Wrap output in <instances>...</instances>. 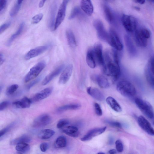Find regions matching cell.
Wrapping results in <instances>:
<instances>
[{"instance_id":"cell-1","label":"cell","mask_w":154,"mask_h":154,"mask_svg":"<svg viewBox=\"0 0 154 154\" xmlns=\"http://www.w3.org/2000/svg\"><path fill=\"white\" fill-rule=\"evenodd\" d=\"M103 56V72L106 75L112 77L114 81H116L120 74L118 55L115 50L112 49L106 51Z\"/></svg>"},{"instance_id":"cell-2","label":"cell","mask_w":154,"mask_h":154,"mask_svg":"<svg viewBox=\"0 0 154 154\" xmlns=\"http://www.w3.org/2000/svg\"><path fill=\"white\" fill-rule=\"evenodd\" d=\"M116 89L119 93L126 97H133L136 94L134 86L131 82L126 80L119 82L116 85Z\"/></svg>"},{"instance_id":"cell-3","label":"cell","mask_w":154,"mask_h":154,"mask_svg":"<svg viewBox=\"0 0 154 154\" xmlns=\"http://www.w3.org/2000/svg\"><path fill=\"white\" fill-rule=\"evenodd\" d=\"M135 102L138 107L146 116L150 119L153 118V109L149 102L139 98L135 99Z\"/></svg>"},{"instance_id":"cell-4","label":"cell","mask_w":154,"mask_h":154,"mask_svg":"<svg viewBox=\"0 0 154 154\" xmlns=\"http://www.w3.org/2000/svg\"><path fill=\"white\" fill-rule=\"evenodd\" d=\"M46 63L44 61L39 62L33 66L25 76L24 81L27 82L37 77L45 67Z\"/></svg>"},{"instance_id":"cell-5","label":"cell","mask_w":154,"mask_h":154,"mask_svg":"<svg viewBox=\"0 0 154 154\" xmlns=\"http://www.w3.org/2000/svg\"><path fill=\"white\" fill-rule=\"evenodd\" d=\"M107 43L115 50L121 51L123 48V45L116 32L112 29H109Z\"/></svg>"},{"instance_id":"cell-6","label":"cell","mask_w":154,"mask_h":154,"mask_svg":"<svg viewBox=\"0 0 154 154\" xmlns=\"http://www.w3.org/2000/svg\"><path fill=\"white\" fill-rule=\"evenodd\" d=\"M98 38L101 40L107 42L109 33L105 29L103 22L99 19L95 20L93 22Z\"/></svg>"},{"instance_id":"cell-7","label":"cell","mask_w":154,"mask_h":154,"mask_svg":"<svg viewBox=\"0 0 154 154\" xmlns=\"http://www.w3.org/2000/svg\"><path fill=\"white\" fill-rule=\"evenodd\" d=\"M69 0H63L58 11L56 18L54 31L59 26L64 19L66 15V8Z\"/></svg>"},{"instance_id":"cell-8","label":"cell","mask_w":154,"mask_h":154,"mask_svg":"<svg viewBox=\"0 0 154 154\" xmlns=\"http://www.w3.org/2000/svg\"><path fill=\"white\" fill-rule=\"evenodd\" d=\"M121 21L123 26L128 32H132L136 29V21L133 17L124 14L122 16Z\"/></svg>"},{"instance_id":"cell-9","label":"cell","mask_w":154,"mask_h":154,"mask_svg":"<svg viewBox=\"0 0 154 154\" xmlns=\"http://www.w3.org/2000/svg\"><path fill=\"white\" fill-rule=\"evenodd\" d=\"M92 49L93 52L96 64L103 66L104 63V56L102 52V46L100 43L94 45Z\"/></svg>"},{"instance_id":"cell-10","label":"cell","mask_w":154,"mask_h":154,"mask_svg":"<svg viewBox=\"0 0 154 154\" xmlns=\"http://www.w3.org/2000/svg\"><path fill=\"white\" fill-rule=\"evenodd\" d=\"M140 127L146 133L151 136H154V129L150 122L143 116H140L137 119Z\"/></svg>"},{"instance_id":"cell-11","label":"cell","mask_w":154,"mask_h":154,"mask_svg":"<svg viewBox=\"0 0 154 154\" xmlns=\"http://www.w3.org/2000/svg\"><path fill=\"white\" fill-rule=\"evenodd\" d=\"M51 118L47 114H43L36 117L33 121L32 125L34 127H41L45 126L50 123Z\"/></svg>"},{"instance_id":"cell-12","label":"cell","mask_w":154,"mask_h":154,"mask_svg":"<svg viewBox=\"0 0 154 154\" xmlns=\"http://www.w3.org/2000/svg\"><path fill=\"white\" fill-rule=\"evenodd\" d=\"M49 47L48 45L42 46L31 50L25 54V59L28 60L40 55L46 51Z\"/></svg>"},{"instance_id":"cell-13","label":"cell","mask_w":154,"mask_h":154,"mask_svg":"<svg viewBox=\"0 0 154 154\" xmlns=\"http://www.w3.org/2000/svg\"><path fill=\"white\" fill-rule=\"evenodd\" d=\"M73 70V66L72 64L67 65L64 69L60 77L59 83L62 85L66 83L71 76Z\"/></svg>"},{"instance_id":"cell-14","label":"cell","mask_w":154,"mask_h":154,"mask_svg":"<svg viewBox=\"0 0 154 154\" xmlns=\"http://www.w3.org/2000/svg\"><path fill=\"white\" fill-rule=\"evenodd\" d=\"M106 129V127L97 128L90 130L81 140L82 141H87L91 140L93 137L103 133Z\"/></svg>"},{"instance_id":"cell-15","label":"cell","mask_w":154,"mask_h":154,"mask_svg":"<svg viewBox=\"0 0 154 154\" xmlns=\"http://www.w3.org/2000/svg\"><path fill=\"white\" fill-rule=\"evenodd\" d=\"M64 67V65L62 64L57 66L51 72L48 74L44 78L42 82V84L45 85L54 78L58 75L61 72Z\"/></svg>"},{"instance_id":"cell-16","label":"cell","mask_w":154,"mask_h":154,"mask_svg":"<svg viewBox=\"0 0 154 154\" xmlns=\"http://www.w3.org/2000/svg\"><path fill=\"white\" fill-rule=\"evenodd\" d=\"M93 81L96 82L98 86L103 88L109 87V83L107 79L103 75H94L91 76Z\"/></svg>"},{"instance_id":"cell-17","label":"cell","mask_w":154,"mask_h":154,"mask_svg":"<svg viewBox=\"0 0 154 154\" xmlns=\"http://www.w3.org/2000/svg\"><path fill=\"white\" fill-rule=\"evenodd\" d=\"M53 88H45L36 94L33 97L32 100L34 101H39L48 97L51 93Z\"/></svg>"},{"instance_id":"cell-18","label":"cell","mask_w":154,"mask_h":154,"mask_svg":"<svg viewBox=\"0 0 154 154\" xmlns=\"http://www.w3.org/2000/svg\"><path fill=\"white\" fill-rule=\"evenodd\" d=\"M103 8L105 18L109 23H114L116 21V16L110 8L107 5H103Z\"/></svg>"},{"instance_id":"cell-19","label":"cell","mask_w":154,"mask_h":154,"mask_svg":"<svg viewBox=\"0 0 154 154\" xmlns=\"http://www.w3.org/2000/svg\"><path fill=\"white\" fill-rule=\"evenodd\" d=\"M57 8V5L54 3L51 5L50 10L48 25L49 28L52 31H54V29Z\"/></svg>"},{"instance_id":"cell-20","label":"cell","mask_w":154,"mask_h":154,"mask_svg":"<svg viewBox=\"0 0 154 154\" xmlns=\"http://www.w3.org/2000/svg\"><path fill=\"white\" fill-rule=\"evenodd\" d=\"M87 93L93 98L99 101L104 100V97L102 93L98 89L90 87L87 89Z\"/></svg>"},{"instance_id":"cell-21","label":"cell","mask_w":154,"mask_h":154,"mask_svg":"<svg viewBox=\"0 0 154 154\" xmlns=\"http://www.w3.org/2000/svg\"><path fill=\"white\" fill-rule=\"evenodd\" d=\"M81 9L88 15L91 16L94 11V7L91 0H81Z\"/></svg>"},{"instance_id":"cell-22","label":"cell","mask_w":154,"mask_h":154,"mask_svg":"<svg viewBox=\"0 0 154 154\" xmlns=\"http://www.w3.org/2000/svg\"><path fill=\"white\" fill-rule=\"evenodd\" d=\"M31 102L30 99L26 97H24L20 101L13 102L12 105L17 108H29L31 106Z\"/></svg>"},{"instance_id":"cell-23","label":"cell","mask_w":154,"mask_h":154,"mask_svg":"<svg viewBox=\"0 0 154 154\" xmlns=\"http://www.w3.org/2000/svg\"><path fill=\"white\" fill-rule=\"evenodd\" d=\"M147 39L141 34L138 30L136 31L135 40L138 46L141 47H146L147 44Z\"/></svg>"},{"instance_id":"cell-24","label":"cell","mask_w":154,"mask_h":154,"mask_svg":"<svg viewBox=\"0 0 154 154\" xmlns=\"http://www.w3.org/2000/svg\"><path fill=\"white\" fill-rule=\"evenodd\" d=\"M106 101L108 104L114 111L116 112L122 111V109L119 104L113 97L109 96L106 99Z\"/></svg>"},{"instance_id":"cell-25","label":"cell","mask_w":154,"mask_h":154,"mask_svg":"<svg viewBox=\"0 0 154 154\" xmlns=\"http://www.w3.org/2000/svg\"><path fill=\"white\" fill-rule=\"evenodd\" d=\"M24 26V23L23 22L20 25L17 31L11 36L8 40L6 44L7 46H10L13 41L21 34L23 31Z\"/></svg>"},{"instance_id":"cell-26","label":"cell","mask_w":154,"mask_h":154,"mask_svg":"<svg viewBox=\"0 0 154 154\" xmlns=\"http://www.w3.org/2000/svg\"><path fill=\"white\" fill-rule=\"evenodd\" d=\"M86 62L88 66L91 68H94L96 65L92 48L89 49L87 52L86 57Z\"/></svg>"},{"instance_id":"cell-27","label":"cell","mask_w":154,"mask_h":154,"mask_svg":"<svg viewBox=\"0 0 154 154\" xmlns=\"http://www.w3.org/2000/svg\"><path fill=\"white\" fill-rule=\"evenodd\" d=\"M66 35L68 45L72 48H75L77 45L75 38L73 32L70 29L66 32Z\"/></svg>"},{"instance_id":"cell-28","label":"cell","mask_w":154,"mask_h":154,"mask_svg":"<svg viewBox=\"0 0 154 154\" xmlns=\"http://www.w3.org/2000/svg\"><path fill=\"white\" fill-rule=\"evenodd\" d=\"M78 128L73 126H69L63 128V131L66 134L73 137H77L78 135Z\"/></svg>"},{"instance_id":"cell-29","label":"cell","mask_w":154,"mask_h":154,"mask_svg":"<svg viewBox=\"0 0 154 154\" xmlns=\"http://www.w3.org/2000/svg\"><path fill=\"white\" fill-rule=\"evenodd\" d=\"M31 139L30 137L26 134L22 135L20 137L11 140L10 142L11 145H17L20 143H29L31 141Z\"/></svg>"},{"instance_id":"cell-30","label":"cell","mask_w":154,"mask_h":154,"mask_svg":"<svg viewBox=\"0 0 154 154\" xmlns=\"http://www.w3.org/2000/svg\"><path fill=\"white\" fill-rule=\"evenodd\" d=\"M55 134L53 130L45 129L41 131L38 134V137L42 139H48L52 137Z\"/></svg>"},{"instance_id":"cell-31","label":"cell","mask_w":154,"mask_h":154,"mask_svg":"<svg viewBox=\"0 0 154 154\" xmlns=\"http://www.w3.org/2000/svg\"><path fill=\"white\" fill-rule=\"evenodd\" d=\"M30 146L26 143H20L17 144L16 150L21 153H25L29 152L30 149Z\"/></svg>"},{"instance_id":"cell-32","label":"cell","mask_w":154,"mask_h":154,"mask_svg":"<svg viewBox=\"0 0 154 154\" xmlns=\"http://www.w3.org/2000/svg\"><path fill=\"white\" fill-rule=\"evenodd\" d=\"M67 144L66 138L63 136H60L58 137L55 141L54 145L57 148H61L65 147Z\"/></svg>"},{"instance_id":"cell-33","label":"cell","mask_w":154,"mask_h":154,"mask_svg":"<svg viewBox=\"0 0 154 154\" xmlns=\"http://www.w3.org/2000/svg\"><path fill=\"white\" fill-rule=\"evenodd\" d=\"M80 107V105L78 104H70L60 107L57 109L59 111H63L69 110H75Z\"/></svg>"},{"instance_id":"cell-34","label":"cell","mask_w":154,"mask_h":154,"mask_svg":"<svg viewBox=\"0 0 154 154\" xmlns=\"http://www.w3.org/2000/svg\"><path fill=\"white\" fill-rule=\"evenodd\" d=\"M80 8L77 6L74 7L72 10L68 19L71 20L75 17L81 13V10Z\"/></svg>"},{"instance_id":"cell-35","label":"cell","mask_w":154,"mask_h":154,"mask_svg":"<svg viewBox=\"0 0 154 154\" xmlns=\"http://www.w3.org/2000/svg\"><path fill=\"white\" fill-rule=\"evenodd\" d=\"M19 87L17 84H13L8 87L6 91V94L7 95H10L14 94Z\"/></svg>"},{"instance_id":"cell-36","label":"cell","mask_w":154,"mask_h":154,"mask_svg":"<svg viewBox=\"0 0 154 154\" xmlns=\"http://www.w3.org/2000/svg\"><path fill=\"white\" fill-rule=\"evenodd\" d=\"M21 6V4H19L17 2L10 11V16L11 17L15 16L19 11Z\"/></svg>"},{"instance_id":"cell-37","label":"cell","mask_w":154,"mask_h":154,"mask_svg":"<svg viewBox=\"0 0 154 154\" xmlns=\"http://www.w3.org/2000/svg\"><path fill=\"white\" fill-rule=\"evenodd\" d=\"M124 39L128 49L130 52H131L133 49V46L129 37L127 35H125L124 37Z\"/></svg>"},{"instance_id":"cell-38","label":"cell","mask_w":154,"mask_h":154,"mask_svg":"<svg viewBox=\"0 0 154 154\" xmlns=\"http://www.w3.org/2000/svg\"><path fill=\"white\" fill-rule=\"evenodd\" d=\"M69 123V121L66 119H63L60 120L57 124V127L59 129L62 128Z\"/></svg>"},{"instance_id":"cell-39","label":"cell","mask_w":154,"mask_h":154,"mask_svg":"<svg viewBox=\"0 0 154 154\" xmlns=\"http://www.w3.org/2000/svg\"><path fill=\"white\" fill-rule=\"evenodd\" d=\"M43 14L40 13L36 14L32 18L31 21L32 24H37L42 19Z\"/></svg>"},{"instance_id":"cell-40","label":"cell","mask_w":154,"mask_h":154,"mask_svg":"<svg viewBox=\"0 0 154 154\" xmlns=\"http://www.w3.org/2000/svg\"><path fill=\"white\" fill-rule=\"evenodd\" d=\"M115 145L117 151L119 152H121L123 151L124 149L123 145L121 140H117L115 142Z\"/></svg>"},{"instance_id":"cell-41","label":"cell","mask_w":154,"mask_h":154,"mask_svg":"<svg viewBox=\"0 0 154 154\" xmlns=\"http://www.w3.org/2000/svg\"><path fill=\"white\" fill-rule=\"evenodd\" d=\"M141 34L146 38L148 39L150 36L149 30L146 28H142L138 30Z\"/></svg>"},{"instance_id":"cell-42","label":"cell","mask_w":154,"mask_h":154,"mask_svg":"<svg viewBox=\"0 0 154 154\" xmlns=\"http://www.w3.org/2000/svg\"><path fill=\"white\" fill-rule=\"evenodd\" d=\"M94 106L95 112L97 115L98 116H101L103 112L100 105L97 103H95Z\"/></svg>"},{"instance_id":"cell-43","label":"cell","mask_w":154,"mask_h":154,"mask_svg":"<svg viewBox=\"0 0 154 154\" xmlns=\"http://www.w3.org/2000/svg\"><path fill=\"white\" fill-rule=\"evenodd\" d=\"M11 22H8L2 24L0 27V33L1 34L7 29L11 25Z\"/></svg>"},{"instance_id":"cell-44","label":"cell","mask_w":154,"mask_h":154,"mask_svg":"<svg viewBox=\"0 0 154 154\" xmlns=\"http://www.w3.org/2000/svg\"><path fill=\"white\" fill-rule=\"evenodd\" d=\"M106 122L110 126L113 127L121 128L122 127L121 124L117 122L106 121Z\"/></svg>"},{"instance_id":"cell-45","label":"cell","mask_w":154,"mask_h":154,"mask_svg":"<svg viewBox=\"0 0 154 154\" xmlns=\"http://www.w3.org/2000/svg\"><path fill=\"white\" fill-rule=\"evenodd\" d=\"M14 125V124L12 123L10 124L9 125H8L5 128L0 131V137H1L2 136H3L11 128L12 126Z\"/></svg>"},{"instance_id":"cell-46","label":"cell","mask_w":154,"mask_h":154,"mask_svg":"<svg viewBox=\"0 0 154 154\" xmlns=\"http://www.w3.org/2000/svg\"><path fill=\"white\" fill-rule=\"evenodd\" d=\"M41 78V77H39L32 81L27 86V89L28 90L30 89L31 88L36 85L40 81Z\"/></svg>"},{"instance_id":"cell-47","label":"cell","mask_w":154,"mask_h":154,"mask_svg":"<svg viewBox=\"0 0 154 154\" xmlns=\"http://www.w3.org/2000/svg\"><path fill=\"white\" fill-rule=\"evenodd\" d=\"M10 103L8 101H4L0 104V111H2L5 109L9 105Z\"/></svg>"},{"instance_id":"cell-48","label":"cell","mask_w":154,"mask_h":154,"mask_svg":"<svg viewBox=\"0 0 154 154\" xmlns=\"http://www.w3.org/2000/svg\"><path fill=\"white\" fill-rule=\"evenodd\" d=\"M49 147L48 144L45 142L42 143L40 145V148L42 152H45L47 151Z\"/></svg>"},{"instance_id":"cell-49","label":"cell","mask_w":154,"mask_h":154,"mask_svg":"<svg viewBox=\"0 0 154 154\" xmlns=\"http://www.w3.org/2000/svg\"><path fill=\"white\" fill-rule=\"evenodd\" d=\"M7 0H0V12L5 8L7 4Z\"/></svg>"},{"instance_id":"cell-50","label":"cell","mask_w":154,"mask_h":154,"mask_svg":"<svg viewBox=\"0 0 154 154\" xmlns=\"http://www.w3.org/2000/svg\"><path fill=\"white\" fill-rule=\"evenodd\" d=\"M149 67L154 75V57L151 59Z\"/></svg>"},{"instance_id":"cell-51","label":"cell","mask_w":154,"mask_h":154,"mask_svg":"<svg viewBox=\"0 0 154 154\" xmlns=\"http://www.w3.org/2000/svg\"><path fill=\"white\" fill-rule=\"evenodd\" d=\"M5 60L3 54L0 52V64L1 65L4 62Z\"/></svg>"},{"instance_id":"cell-52","label":"cell","mask_w":154,"mask_h":154,"mask_svg":"<svg viewBox=\"0 0 154 154\" xmlns=\"http://www.w3.org/2000/svg\"><path fill=\"white\" fill-rule=\"evenodd\" d=\"M135 2L140 4H143L145 2V0H132Z\"/></svg>"},{"instance_id":"cell-53","label":"cell","mask_w":154,"mask_h":154,"mask_svg":"<svg viewBox=\"0 0 154 154\" xmlns=\"http://www.w3.org/2000/svg\"><path fill=\"white\" fill-rule=\"evenodd\" d=\"M46 1V0H41L39 4V7L40 8H42Z\"/></svg>"},{"instance_id":"cell-54","label":"cell","mask_w":154,"mask_h":154,"mask_svg":"<svg viewBox=\"0 0 154 154\" xmlns=\"http://www.w3.org/2000/svg\"><path fill=\"white\" fill-rule=\"evenodd\" d=\"M117 150L115 149H112L109 150V153L110 154H115L117 153Z\"/></svg>"},{"instance_id":"cell-55","label":"cell","mask_w":154,"mask_h":154,"mask_svg":"<svg viewBox=\"0 0 154 154\" xmlns=\"http://www.w3.org/2000/svg\"><path fill=\"white\" fill-rule=\"evenodd\" d=\"M24 0H17V2L20 4H21L22 3Z\"/></svg>"},{"instance_id":"cell-56","label":"cell","mask_w":154,"mask_h":154,"mask_svg":"<svg viewBox=\"0 0 154 154\" xmlns=\"http://www.w3.org/2000/svg\"><path fill=\"white\" fill-rule=\"evenodd\" d=\"M105 1H106L108 2H112L114 0H105Z\"/></svg>"},{"instance_id":"cell-57","label":"cell","mask_w":154,"mask_h":154,"mask_svg":"<svg viewBox=\"0 0 154 154\" xmlns=\"http://www.w3.org/2000/svg\"><path fill=\"white\" fill-rule=\"evenodd\" d=\"M149 2H153L154 3V0H148Z\"/></svg>"},{"instance_id":"cell-58","label":"cell","mask_w":154,"mask_h":154,"mask_svg":"<svg viewBox=\"0 0 154 154\" xmlns=\"http://www.w3.org/2000/svg\"><path fill=\"white\" fill-rule=\"evenodd\" d=\"M98 154H104L105 153H104L102 152H99L98 153Z\"/></svg>"},{"instance_id":"cell-59","label":"cell","mask_w":154,"mask_h":154,"mask_svg":"<svg viewBox=\"0 0 154 154\" xmlns=\"http://www.w3.org/2000/svg\"></svg>"}]
</instances>
